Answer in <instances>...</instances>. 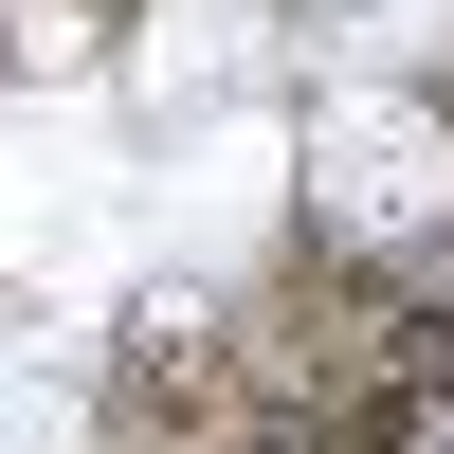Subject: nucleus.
<instances>
[{
    "instance_id": "f03ea898",
    "label": "nucleus",
    "mask_w": 454,
    "mask_h": 454,
    "mask_svg": "<svg viewBox=\"0 0 454 454\" xmlns=\"http://www.w3.org/2000/svg\"><path fill=\"white\" fill-rule=\"evenodd\" d=\"M145 91L164 109H200V91H254V73H273V0H145Z\"/></svg>"
},
{
    "instance_id": "f257e3e1",
    "label": "nucleus",
    "mask_w": 454,
    "mask_h": 454,
    "mask_svg": "<svg viewBox=\"0 0 454 454\" xmlns=\"http://www.w3.org/2000/svg\"><path fill=\"white\" fill-rule=\"evenodd\" d=\"M291 182H309V218L346 254H419V237H454V109L419 91V73H364V91L309 109Z\"/></svg>"
},
{
    "instance_id": "7ed1b4c3",
    "label": "nucleus",
    "mask_w": 454,
    "mask_h": 454,
    "mask_svg": "<svg viewBox=\"0 0 454 454\" xmlns=\"http://www.w3.org/2000/svg\"><path fill=\"white\" fill-rule=\"evenodd\" d=\"M0 454H91V400L73 382H0Z\"/></svg>"
}]
</instances>
